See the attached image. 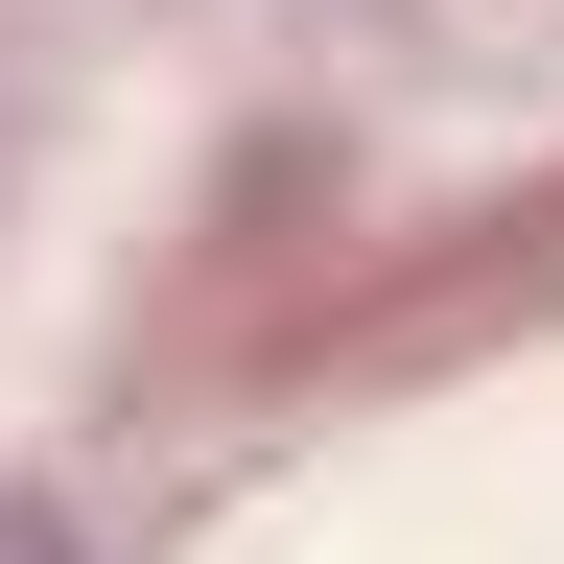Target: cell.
I'll list each match as a JSON object with an SVG mask.
<instances>
[{
  "instance_id": "obj_1",
  "label": "cell",
  "mask_w": 564,
  "mask_h": 564,
  "mask_svg": "<svg viewBox=\"0 0 564 564\" xmlns=\"http://www.w3.org/2000/svg\"><path fill=\"white\" fill-rule=\"evenodd\" d=\"M0 564H47V541H0Z\"/></svg>"
}]
</instances>
